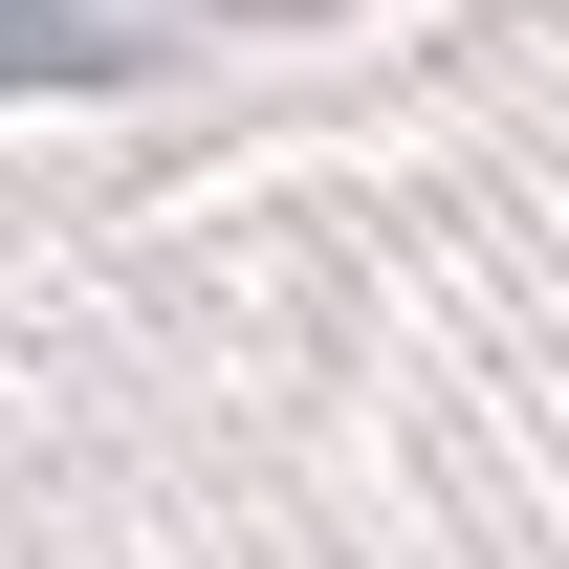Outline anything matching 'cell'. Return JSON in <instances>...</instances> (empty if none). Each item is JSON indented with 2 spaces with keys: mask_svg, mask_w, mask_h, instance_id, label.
Wrapping results in <instances>:
<instances>
[{
  "mask_svg": "<svg viewBox=\"0 0 569 569\" xmlns=\"http://www.w3.org/2000/svg\"><path fill=\"white\" fill-rule=\"evenodd\" d=\"M176 44V0H0V110L22 88H132Z\"/></svg>",
  "mask_w": 569,
  "mask_h": 569,
  "instance_id": "6da1fadb",
  "label": "cell"
}]
</instances>
